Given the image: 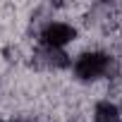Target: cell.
I'll list each match as a JSON object with an SVG mask.
<instances>
[{
    "instance_id": "1",
    "label": "cell",
    "mask_w": 122,
    "mask_h": 122,
    "mask_svg": "<svg viewBox=\"0 0 122 122\" xmlns=\"http://www.w3.org/2000/svg\"><path fill=\"white\" fill-rule=\"evenodd\" d=\"M108 67V57L103 53H86L79 57V62H77V77L81 79H96L98 74H103Z\"/></svg>"
},
{
    "instance_id": "2",
    "label": "cell",
    "mask_w": 122,
    "mask_h": 122,
    "mask_svg": "<svg viewBox=\"0 0 122 122\" xmlns=\"http://www.w3.org/2000/svg\"><path fill=\"white\" fill-rule=\"evenodd\" d=\"M74 38V29L70 24H50L46 26L43 31V41L50 46V48H60V46H65L67 41Z\"/></svg>"
},
{
    "instance_id": "3",
    "label": "cell",
    "mask_w": 122,
    "mask_h": 122,
    "mask_svg": "<svg viewBox=\"0 0 122 122\" xmlns=\"http://www.w3.org/2000/svg\"><path fill=\"white\" fill-rule=\"evenodd\" d=\"M96 120H98V122H117V120H120L117 108H115L112 103H108V101L98 103V105H96Z\"/></svg>"
}]
</instances>
